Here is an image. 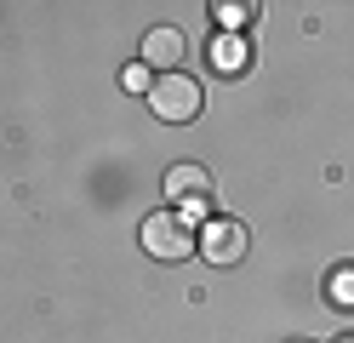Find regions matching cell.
I'll list each match as a JSON object with an SVG mask.
<instances>
[{"label": "cell", "mask_w": 354, "mask_h": 343, "mask_svg": "<svg viewBox=\"0 0 354 343\" xmlns=\"http://www.w3.org/2000/svg\"><path fill=\"white\" fill-rule=\"evenodd\" d=\"M166 195L171 206H189V212H201V206L212 200V172L194 166V160H177V166L166 172Z\"/></svg>", "instance_id": "obj_4"}, {"label": "cell", "mask_w": 354, "mask_h": 343, "mask_svg": "<svg viewBox=\"0 0 354 343\" xmlns=\"http://www.w3.org/2000/svg\"><path fill=\"white\" fill-rule=\"evenodd\" d=\"M120 86H126V91H149L154 80H149V69H143V63H131L126 75H120Z\"/></svg>", "instance_id": "obj_9"}, {"label": "cell", "mask_w": 354, "mask_h": 343, "mask_svg": "<svg viewBox=\"0 0 354 343\" xmlns=\"http://www.w3.org/2000/svg\"><path fill=\"white\" fill-rule=\"evenodd\" d=\"M246 223H234V218H212L206 229H201V258L206 263H217V269H229V263H240L246 258Z\"/></svg>", "instance_id": "obj_3"}, {"label": "cell", "mask_w": 354, "mask_h": 343, "mask_svg": "<svg viewBox=\"0 0 354 343\" xmlns=\"http://www.w3.org/2000/svg\"><path fill=\"white\" fill-rule=\"evenodd\" d=\"M326 286H331V304L337 309H354V269H337Z\"/></svg>", "instance_id": "obj_8"}, {"label": "cell", "mask_w": 354, "mask_h": 343, "mask_svg": "<svg viewBox=\"0 0 354 343\" xmlns=\"http://www.w3.org/2000/svg\"><path fill=\"white\" fill-rule=\"evenodd\" d=\"M138 240L149 258H160V263H183L189 252H201V235L177 218V206H166V212H149L143 229H138Z\"/></svg>", "instance_id": "obj_1"}, {"label": "cell", "mask_w": 354, "mask_h": 343, "mask_svg": "<svg viewBox=\"0 0 354 343\" xmlns=\"http://www.w3.org/2000/svg\"><path fill=\"white\" fill-rule=\"evenodd\" d=\"M348 343H354V337H348Z\"/></svg>", "instance_id": "obj_10"}, {"label": "cell", "mask_w": 354, "mask_h": 343, "mask_svg": "<svg viewBox=\"0 0 354 343\" xmlns=\"http://www.w3.org/2000/svg\"><path fill=\"white\" fill-rule=\"evenodd\" d=\"M252 12H257V6H246V0H229V6H223V0H217V6H212V17H217V29H229V35H234L240 23L252 17Z\"/></svg>", "instance_id": "obj_7"}, {"label": "cell", "mask_w": 354, "mask_h": 343, "mask_svg": "<svg viewBox=\"0 0 354 343\" xmlns=\"http://www.w3.org/2000/svg\"><path fill=\"white\" fill-rule=\"evenodd\" d=\"M149 109L160 114V121L183 126V121H194V114H201V86H194L183 69H177V75H160V80L149 86Z\"/></svg>", "instance_id": "obj_2"}, {"label": "cell", "mask_w": 354, "mask_h": 343, "mask_svg": "<svg viewBox=\"0 0 354 343\" xmlns=\"http://www.w3.org/2000/svg\"><path fill=\"white\" fill-rule=\"evenodd\" d=\"M183 52H189V40H183V29H171V23H154V29L143 35V69H160V75H177Z\"/></svg>", "instance_id": "obj_5"}, {"label": "cell", "mask_w": 354, "mask_h": 343, "mask_svg": "<svg viewBox=\"0 0 354 343\" xmlns=\"http://www.w3.org/2000/svg\"><path fill=\"white\" fill-rule=\"evenodd\" d=\"M246 40H240V35H217L212 40V52H206V63L217 69V75H240V69H246Z\"/></svg>", "instance_id": "obj_6"}]
</instances>
